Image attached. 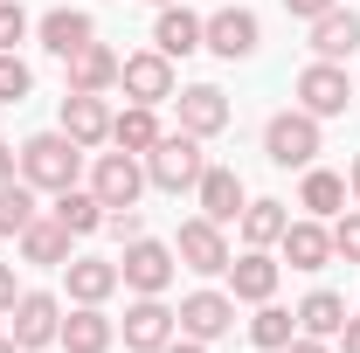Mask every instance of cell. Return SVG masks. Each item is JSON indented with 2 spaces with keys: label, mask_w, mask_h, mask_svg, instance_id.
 Wrapping results in <instances>:
<instances>
[{
  "label": "cell",
  "mask_w": 360,
  "mask_h": 353,
  "mask_svg": "<svg viewBox=\"0 0 360 353\" xmlns=\"http://www.w3.org/2000/svg\"><path fill=\"white\" fill-rule=\"evenodd\" d=\"M28 35V14H21V0H0V49H14Z\"/></svg>",
  "instance_id": "cell-34"
},
{
  "label": "cell",
  "mask_w": 360,
  "mask_h": 353,
  "mask_svg": "<svg viewBox=\"0 0 360 353\" xmlns=\"http://www.w3.org/2000/svg\"><path fill=\"white\" fill-rule=\"evenodd\" d=\"M118 90L132 97V104H174V90H180V77H174V56H160V49H139V56H125L118 63Z\"/></svg>",
  "instance_id": "cell-6"
},
{
  "label": "cell",
  "mask_w": 360,
  "mask_h": 353,
  "mask_svg": "<svg viewBox=\"0 0 360 353\" xmlns=\"http://www.w3.org/2000/svg\"><path fill=\"white\" fill-rule=\"evenodd\" d=\"M35 215H42V208H35V187H28V180H7V187H0V236H21Z\"/></svg>",
  "instance_id": "cell-31"
},
{
  "label": "cell",
  "mask_w": 360,
  "mask_h": 353,
  "mask_svg": "<svg viewBox=\"0 0 360 353\" xmlns=\"http://www.w3.org/2000/svg\"><path fill=\"white\" fill-rule=\"evenodd\" d=\"M333 257H347V264H360V208H347V215L333 222Z\"/></svg>",
  "instance_id": "cell-33"
},
{
  "label": "cell",
  "mask_w": 360,
  "mask_h": 353,
  "mask_svg": "<svg viewBox=\"0 0 360 353\" xmlns=\"http://www.w3.org/2000/svg\"><path fill=\"white\" fill-rule=\"evenodd\" d=\"M277 250H284L291 270H326V264H333V229H326L319 215H298L284 236H277Z\"/></svg>",
  "instance_id": "cell-16"
},
{
  "label": "cell",
  "mask_w": 360,
  "mask_h": 353,
  "mask_svg": "<svg viewBox=\"0 0 360 353\" xmlns=\"http://www.w3.org/2000/svg\"><path fill=\"white\" fill-rule=\"evenodd\" d=\"M111 146L146 160V153L160 146V118H153V104H125V111H111Z\"/></svg>",
  "instance_id": "cell-25"
},
{
  "label": "cell",
  "mask_w": 360,
  "mask_h": 353,
  "mask_svg": "<svg viewBox=\"0 0 360 353\" xmlns=\"http://www.w3.org/2000/svg\"><path fill=\"white\" fill-rule=\"evenodd\" d=\"M264 160L284 167V174H291V167L305 174V167L319 160V118L312 111H277V118L264 125Z\"/></svg>",
  "instance_id": "cell-3"
},
{
  "label": "cell",
  "mask_w": 360,
  "mask_h": 353,
  "mask_svg": "<svg viewBox=\"0 0 360 353\" xmlns=\"http://www.w3.org/2000/svg\"><path fill=\"white\" fill-rule=\"evenodd\" d=\"M347 97H354V84H347L340 63H319V56H312V63L298 70V111H312V118H340Z\"/></svg>",
  "instance_id": "cell-9"
},
{
  "label": "cell",
  "mask_w": 360,
  "mask_h": 353,
  "mask_svg": "<svg viewBox=\"0 0 360 353\" xmlns=\"http://www.w3.org/2000/svg\"><path fill=\"white\" fill-rule=\"evenodd\" d=\"M194 201H201V215L222 222V229L243 215V208H250V194H243L236 167H201V180H194Z\"/></svg>",
  "instance_id": "cell-17"
},
{
  "label": "cell",
  "mask_w": 360,
  "mask_h": 353,
  "mask_svg": "<svg viewBox=\"0 0 360 353\" xmlns=\"http://www.w3.org/2000/svg\"><path fill=\"white\" fill-rule=\"evenodd\" d=\"M118 63H125L118 49H104V42H84L77 56H70V90H97V97H104V90L118 84Z\"/></svg>",
  "instance_id": "cell-24"
},
{
  "label": "cell",
  "mask_w": 360,
  "mask_h": 353,
  "mask_svg": "<svg viewBox=\"0 0 360 353\" xmlns=\"http://www.w3.org/2000/svg\"><path fill=\"white\" fill-rule=\"evenodd\" d=\"M35 90V77H28V63L14 56V49H0V104H21Z\"/></svg>",
  "instance_id": "cell-32"
},
{
  "label": "cell",
  "mask_w": 360,
  "mask_h": 353,
  "mask_svg": "<svg viewBox=\"0 0 360 353\" xmlns=\"http://www.w3.org/2000/svg\"><path fill=\"white\" fill-rule=\"evenodd\" d=\"M201 139L194 132H160V146L146 153V187H160V194H180V187H194L201 180Z\"/></svg>",
  "instance_id": "cell-2"
},
{
  "label": "cell",
  "mask_w": 360,
  "mask_h": 353,
  "mask_svg": "<svg viewBox=\"0 0 360 353\" xmlns=\"http://www.w3.org/2000/svg\"><path fill=\"white\" fill-rule=\"evenodd\" d=\"M284 353H333V347H326V340H312V333H298V340H291Z\"/></svg>",
  "instance_id": "cell-40"
},
{
  "label": "cell",
  "mask_w": 360,
  "mask_h": 353,
  "mask_svg": "<svg viewBox=\"0 0 360 353\" xmlns=\"http://www.w3.org/2000/svg\"><path fill=\"white\" fill-rule=\"evenodd\" d=\"M153 49H160V56H194V49H201V14H194V7H160V21H153Z\"/></svg>",
  "instance_id": "cell-22"
},
{
  "label": "cell",
  "mask_w": 360,
  "mask_h": 353,
  "mask_svg": "<svg viewBox=\"0 0 360 353\" xmlns=\"http://www.w3.org/2000/svg\"><path fill=\"white\" fill-rule=\"evenodd\" d=\"M277 257L270 250H243V257H229V298L236 305H264V298H277Z\"/></svg>",
  "instance_id": "cell-13"
},
{
  "label": "cell",
  "mask_w": 360,
  "mask_h": 353,
  "mask_svg": "<svg viewBox=\"0 0 360 353\" xmlns=\"http://www.w3.org/2000/svg\"><path fill=\"white\" fill-rule=\"evenodd\" d=\"M153 7H174V0H153Z\"/></svg>",
  "instance_id": "cell-44"
},
{
  "label": "cell",
  "mask_w": 360,
  "mask_h": 353,
  "mask_svg": "<svg viewBox=\"0 0 360 353\" xmlns=\"http://www.w3.org/2000/svg\"><path fill=\"white\" fill-rule=\"evenodd\" d=\"M305 28H312V56L319 63H347V56L360 49V14L354 7H326V14L305 21Z\"/></svg>",
  "instance_id": "cell-19"
},
{
  "label": "cell",
  "mask_w": 360,
  "mask_h": 353,
  "mask_svg": "<svg viewBox=\"0 0 360 353\" xmlns=\"http://www.w3.org/2000/svg\"><path fill=\"white\" fill-rule=\"evenodd\" d=\"M340 353H360V319H347V326H340Z\"/></svg>",
  "instance_id": "cell-39"
},
{
  "label": "cell",
  "mask_w": 360,
  "mask_h": 353,
  "mask_svg": "<svg viewBox=\"0 0 360 353\" xmlns=\"http://www.w3.org/2000/svg\"><path fill=\"white\" fill-rule=\"evenodd\" d=\"M201 49L222 56V63H250V56L264 49V21H257L250 7H215V14L201 21Z\"/></svg>",
  "instance_id": "cell-5"
},
{
  "label": "cell",
  "mask_w": 360,
  "mask_h": 353,
  "mask_svg": "<svg viewBox=\"0 0 360 353\" xmlns=\"http://www.w3.org/2000/svg\"><path fill=\"white\" fill-rule=\"evenodd\" d=\"M174 270H180L174 243L132 236V243H125V257H118V284H125V291H139V298H160V291L174 284Z\"/></svg>",
  "instance_id": "cell-4"
},
{
  "label": "cell",
  "mask_w": 360,
  "mask_h": 353,
  "mask_svg": "<svg viewBox=\"0 0 360 353\" xmlns=\"http://www.w3.org/2000/svg\"><path fill=\"white\" fill-rule=\"evenodd\" d=\"M340 326H347V298L340 291H312L298 305V333H312V340H340Z\"/></svg>",
  "instance_id": "cell-29"
},
{
  "label": "cell",
  "mask_w": 360,
  "mask_h": 353,
  "mask_svg": "<svg viewBox=\"0 0 360 353\" xmlns=\"http://www.w3.org/2000/svg\"><path fill=\"white\" fill-rule=\"evenodd\" d=\"M326 7H340V0H284V14H298V21H319Z\"/></svg>",
  "instance_id": "cell-36"
},
{
  "label": "cell",
  "mask_w": 360,
  "mask_h": 353,
  "mask_svg": "<svg viewBox=\"0 0 360 353\" xmlns=\"http://www.w3.org/2000/svg\"><path fill=\"white\" fill-rule=\"evenodd\" d=\"M63 277H70V298H77V305H104V298L118 291V264H104V257H70Z\"/></svg>",
  "instance_id": "cell-23"
},
{
  "label": "cell",
  "mask_w": 360,
  "mask_h": 353,
  "mask_svg": "<svg viewBox=\"0 0 360 353\" xmlns=\"http://www.w3.org/2000/svg\"><path fill=\"white\" fill-rule=\"evenodd\" d=\"M174 319H180V333H187V340H201V347H208V340L236 333V298H229V291H187Z\"/></svg>",
  "instance_id": "cell-11"
},
{
  "label": "cell",
  "mask_w": 360,
  "mask_h": 353,
  "mask_svg": "<svg viewBox=\"0 0 360 353\" xmlns=\"http://www.w3.org/2000/svg\"><path fill=\"white\" fill-rule=\"evenodd\" d=\"M118 333H125V347H132V353H160V347L180 333V319H174V305H167V298H132Z\"/></svg>",
  "instance_id": "cell-12"
},
{
  "label": "cell",
  "mask_w": 360,
  "mask_h": 353,
  "mask_svg": "<svg viewBox=\"0 0 360 353\" xmlns=\"http://www.w3.org/2000/svg\"><path fill=\"white\" fill-rule=\"evenodd\" d=\"M236 229H243L250 250H277V236L291 229V208H284V201H250V208L236 215Z\"/></svg>",
  "instance_id": "cell-27"
},
{
  "label": "cell",
  "mask_w": 360,
  "mask_h": 353,
  "mask_svg": "<svg viewBox=\"0 0 360 353\" xmlns=\"http://www.w3.org/2000/svg\"><path fill=\"white\" fill-rule=\"evenodd\" d=\"M298 208L305 215H340L347 208V174H326V167H305V187H298Z\"/></svg>",
  "instance_id": "cell-28"
},
{
  "label": "cell",
  "mask_w": 360,
  "mask_h": 353,
  "mask_svg": "<svg viewBox=\"0 0 360 353\" xmlns=\"http://www.w3.org/2000/svg\"><path fill=\"white\" fill-rule=\"evenodd\" d=\"M174 104H180V132H194V139L229 132V97H222L215 84H187V90H174Z\"/></svg>",
  "instance_id": "cell-14"
},
{
  "label": "cell",
  "mask_w": 360,
  "mask_h": 353,
  "mask_svg": "<svg viewBox=\"0 0 360 353\" xmlns=\"http://www.w3.org/2000/svg\"><path fill=\"white\" fill-rule=\"evenodd\" d=\"M7 180H21V153H14V146L0 139V187H7Z\"/></svg>",
  "instance_id": "cell-38"
},
{
  "label": "cell",
  "mask_w": 360,
  "mask_h": 353,
  "mask_svg": "<svg viewBox=\"0 0 360 353\" xmlns=\"http://www.w3.org/2000/svg\"><path fill=\"white\" fill-rule=\"evenodd\" d=\"M250 340H257V347L264 353H284L291 347V340H298V312H284V305H257V319H250Z\"/></svg>",
  "instance_id": "cell-30"
},
{
  "label": "cell",
  "mask_w": 360,
  "mask_h": 353,
  "mask_svg": "<svg viewBox=\"0 0 360 353\" xmlns=\"http://www.w3.org/2000/svg\"><path fill=\"white\" fill-rule=\"evenodd\" d=\"M104 229H111L118 243H132V236H146V222H139V208H111V215H104Z\"/></svg>",
  "instance_id": "cell-35"
},
{
  "label": "cell",
  "mask_w": 360,
  "mask_h": 353,
  "mask_svg": "<svg viewBox=\"0 0 360 353\" xmlns=\"http://www.w3.org/2000/svg\"><path fill=\"white\" fill-rule=\"evenodd\" d=\"M14 298H21V284H14V264H0V319L14 312Z\"/></svg>",
  "instance_id": "cell-37"
},
{
  "label": "cell",
  "mask_w": 360,
  "mask_h": 353,
  "mask_svg": "<svg viewBox=\"0 0 360 353\" xmlns=\"http://www.w3.org/2000/svg\"><path fill=\"white\" fill-rule=\"evenodd\" d=\"M49 215L63 222L70 236H90V229H104V201L90 187H63V194H49Z\"/></svg>",
  "instance_id": "cell-26"
},
{
  "label": "cell",
  "mask_w": 360,
  "mask_h": 353,
  "mask_svg": "<svg viewBox=\"0 0 360 353\" xmlns=\"http://www.w3.org/2000/svg\"><path fill=\"white\" fill-rule=\"evenodd\" d=\"M14 243H21V264H49V270L70 264V229H63L56 215H35L21 236H14Z\"/></svg>",
  "instance_id": "cell-20"
},
{
  "label": "cell",
  "mask_w": 360,
  "mask_h": 353,
  "mask_svg": "<svg viewBox=\"0 0 360 353\" xmlns=\"http://www.w3.org/2000/svg\"><path fill=\"white\" fill-rule=\"evenodd\" d=\"M0 353H21V340H14V333H0Z\"/></svg>",
  "instance_id": "cell-43"
},
{
  "label": "cell",
  "mask_w": 360,
  "mask_h": 353,
  "mask_svg": "<svg viewBox=\"0 0 360 353\" xmlns=\"http://www.w3.org/2000/svg\"><path fill=\"white\" fill-rule=\"evenodd\" d=\"M347 194H354V201H360V160H354V167H347Z\"/></svg>",
  "instance_id": "cell-42"
},
{
  "label": "cell",
  "mask_w": 360,
  "mask_h": 353,
  "mask_svg": "<svg viewBox=\"0 0 360 353\" xmlns=\"http://www.w3.org/2000/svg\"><path fill=\"white\" fill-rule=\"evenodd\" d=\"M174 257H180L187 270H194V277H222V270H229V236H222V222H208V215L180 222Z\"/></svg>",
  "instance_id": "cell-8"
},
{
  "label": "cell",
  "mask_w": 360,
  "mask_h": 353,
  "mask_svg": "<svg viewBox=\"0 0 360 353\" xmlns=\"http://www.w3.org/2000/svg\"><path fill=\"white\" fill-rule=\"evenodd\" d=\"M70 353H111V340H118V326L104 319V305H77L70 319H63V333H56Z\"/></svg>",
  "instance_id": "cell-21"
},
{
  "label": "cell",
  "mask_w": 360,
  "mask_h": 353,
  "mask_svg": "<svg viewBox=\"0 0 360 353\" xmlns=\"http://www.w3.org/2000/svg\"><path fill=\"white\" fill-rule=\"evenodd\" d=\"M77 167H84V146L70 132H35L21 146V180L35 187V194H63V187H77Z\"/></svg>",
  "instance_id": "cell-1"
},
{
  "label": "cell",
  "mask_w": 360,
  "mask_h": 353,
  "mask_svg": "<svg viewBox=\"0 0 360 353\" xmlns=\"http://www.w3.org/2000/svg\"><path fill=\"white\" fill-rule=\"evenodd\" d=\"M90 194L104 201V215H111V208H139V194H146V160H139V153H97Z\"/></svg>",
  "instance_id": "cell-7"
},
{
  "label": "cell",
  "mask_w": 360,
  "mask_h": 353,
  "mask_svg": "<svg viewBox=\"0 0 360 353\" xmlns=\"http://www.w3.org/2000/svg\"><path fill=\"white\" fill-rule=\"evenodd\" d=\"M7 333L21 340V353L56 347V333H63V305H56L49 291H21V298H14V312H7Z\"/></svg>",
  "instance_id": "cell-10"
},
{
  "label": "cell",
  "mask_w": 360,
  "mask_h": 353,
  "mask_svg": "<svg viewBox=\"0 0 360 353\" xmlns=\"http://www.w3.org/2000/svg\"><path fill=\"white\" fill-rule=\"evenodd\" d=\"M160 353H208V347H201V340H187V333H180V340H167V347H160Z\"/></svg>",
  "instance_id": "cell-41"
},
{
  "label": "cell",
  "mask_w": 360,
  "mask_h": 353,
  "mask_svg": "<svg viewBox=\"0 0 360 353\" xmlns=\"http://www.w3.org/2000/svg\"><path fill=\"white\" fill-rule=\"evenodd\" d=\"M63 132L77 139V146H104L111 139V104L97 97V90H63Z\"/></svg>",
  "instance_id": "cell-15"
},
{
  "label": "cell",
  "mask_w": 360,
  "mask_h": 353,
  "mask_svg": "<svg viewBox=\"0 0 360 353\" xmlns=\"http://www.w3.org/2000/svg\"><path fill=\"white\" fill-rule=\"evenodd\" d=\"M35 35H42L49 56H63V63H70L84 42H97V21H90L84 7H49L42 21H35Z\"/></svg>",
  "instance_id": "cell-18"
}]
</instances>
